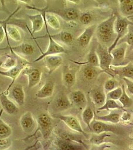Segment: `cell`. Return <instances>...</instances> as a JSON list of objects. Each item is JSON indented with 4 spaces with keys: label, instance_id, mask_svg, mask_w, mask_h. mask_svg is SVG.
Returning <instances> with one entry per match:
<instances>
[{
    "label": "cell",
    "instance_id": "cell-1",
    "mask_svg": "<svg viewBox=\"0 0 133 150\" xmlns=\"http://www.w3.org/2000/svg\"><path fill=\"white\" fill-rule=\"evenodd\" d=\"M117 17V16L113 14L97 27L96 32L98 39L103 44L112 45L116 39L115 24Z\"/></svg>",
    "mask_w": 133,
    "mask_h": 150
},
{
    "label": "cell",
    "instance_id": "cell-2",
    "mask_svg": "<svg viewBox=\"0 0 133 150\" xmlns=\"http://www.w3.org/2000/svg\"><path fill=\"white\" fill-rule=\"evenodd\" d=\"M130 25H133V23L126 17L117 16L115 24V31L117 36L112 44L111 45L109 48H108L109 53L116 47L117 46L119 41L127 34L129 31V27Z\"/></svg>",
    "mask_w": 133,
    "mask_h": 150
},
{
    "label": "cell",
    "instance_id": "cell-3",
    "mask_svg": "<svg viewBox=\"0 0 133 150\" xmlns=\"http://www.w3.org/2000/svg\"><path fill=\"white\" fill-rule=\"evenodd\" d=\"M29 64V63L26 60L22 58L21 60L20 61L19 60L18 63L17 64V65H16L15 66L9 69L6 71H0V75L4 77L10 78L12 80V82L9 86V87H8V88L4 92V93L6 95L9 93V91L11 88H12V87L14 85L16 79L19 77L20 74L24 71L27 66Z\"/></svg>",
    "mask_w": 133,
    "mask_h": 150
},
{
    "label": "cell",
    "instance_id": "cell-4",
    "mask_svg": "<svg viewBox=\"0 0 133 150\" xmlns=\"http://www.w3.org/2000/svg\"><path fill=\"white\" fill-rule=\"evenodd\" d=\"M45 25L46 26V28L47 33V36H44L42 37H39L36 39H39L41 38L47 37H48L49 39V46L46 51L42 53V54L37 59L34 61V62H38L41 61L45 57L50 56V55H59L61 54H63V53H66V51L65 49V48L61 46V45L59 44L56 41H55L53 38L51 37V34H50L49 31L48 29V24L47 23H45Z\"/></svg>",
    "mask_w": 133,
    "mask_h": 150
},
{
    "label": "cell",
    "instance_id": "cell-5",
    "mask_svg": "<svg viewBox=\"0 0 133 150\" xmlns=\"http://www.w3.org/2000/svg\"><path fill=\"white\" fill-rule=\"evenodd\" d=\"M96 53L97 54L99 60V67L104 71L105 73H108L110 68L112 64L113 57L110 53L108 51L107 47L98 44L96 48Z\"/></svg>",
    "mask_w": 133,
    "mask_h": 150
},
{
    "label": "cell",
    "instance_id": "cell-6",
    "mask_svg": "<svg viewBox=\"0 0 133 150\" xmlns=\"http://www.w3.org/2000/svg\"><path fill=\"white\" fill-rule=\"evenodd\" d=\"M38 131H40L45 139L48 138L52 131L53 122L51 117L48 113H41L38 116Z\"/></svg>",
    "mask_w": 133,
    "mask_h": 150
},
{
    "label": "cell",
    "instance_id": "cell-7",
    "mask_svg": "<svg viewBox=\"0 0 133 150\" xmlns=\"http://www.w3.org/2000/svg\"><path fill=\"white\" fill-rule=\"evenodd\" d=\"M19 123L23 131L27 134H31L37 127V122L32 114L28 111L21 117Z\"/></svg>",
    "mask_w": 133,
    "mask_h": 150
},
{
    "label": "cell",
    "instance_id": "cell-8",
    "mask_svg": "<svg viewBox=\"0 0 133 150\" xmlns=\"http://www.w3.org/2000/svg\"><path fill=\"white\" fill-rule=\"evenodd\" d=\"M58 119L63 122L69 128L74 131L80 133L87 138V134L85 132L81 125L80 122L75 116L72 115H60L57 117Z\"/></svg>",
    "mask_w": 133,
    "mask_h": 150
},
{
    "label": "cell",
    "instance_id": "cell-9",
    "mask_svg": "<svg viewBox=\"0 0 133 150\" xmlns=\"http://www.w3.org/2000/svg\"><path fill=\"white\" fill-rule=\"evenodd\" d=\"M117 127L114 125L108 124L105 122L93 120L91 123V131L96 134H100L105 132L118 133Z\"/></svg>",
    "mask_w": 133,
    "mask_h": 150
},
{
    "label": "cell",
    "instance_id": "cell-10",
    "mask_svg": "<svg viewBox=\"0 0 133 150\" xmlns=\"http://www.w3.org/2000/svg\"><path fill=\"white\" fill-rule=\"evenodd\" d=\"M29 65L27 66L23 72V74L27 76L28 87L31 89L36 87L40 83L42 73L37 69L31 68Z\"/></svg>",
    "mask_w": 133,
    "mask_h": 150
},
{
    "label": "cell",
    "instance_id": "cell-11",
    "mask_svg": "<svg viewBox=\"0 0 133 150\" xmlns=\"http://www.w3.org/2000/svg\"><path fill=\"white\" fill-rule=\"evenodd\" d=\"M96 25H92L87 27L82 34L77 38V41L79 45L82 47H85L89 45L92 39L94 33L97 29Z\"/></svg>",
    "mask_w": 133,
    "mask_h": 150
},
{
    "label": "cell",
    "instance_id": "cell-12",
    "mask_svg": "<svg viewBox=\"0 0 133 150\" xmlns=\"http://www.w3.org/2000/svg\"><path fill=\"white\" fill-rule=\"evenodd\" d=\"M49 74H51L60 67L63 62V58L59 55H50L44 59Z\"/></svg>",
    "mask_w": 133,
    "mask_h": 150
},
{
    "label": "cell",
    "instance_id": "cell-13",
    "mask_svg": "<svg viewBox=\"0 0 133 150\" xmlns=\"http://www.w3.org/2000/svg\"><path fill=\"white\" fill-rule=\"evenodd\" d=\"M110 70L122 78L129 79L133 78V64L132 63H129L124 66H115L111 65Z\"/></svg>",
    "mask_w": 133,
    "mask_h": 150
},
{
    "label": "cell",
    "instance_id": "cell-14",
    "mask_svg": "<svg viewBox=\"0 0 133 150\" xmlns=\"http://www.w3.org/2000/svg\"><path fill=\"white\" fill-rule=\"evenodd\" d=\"M0 104L2 109L7 114L10 115H15L17 114L19 109L12 100L7 97V95L3 92L0 94Z\"/></svg>",
    "mask_w": 133,
    "mask_h": 150
},
{
    "label": "cell",
    "instance_id": "cell-15",
    "mask_svg": "<svg viewBox=\"0 0 133 150\" xmlns=\"http://www.w3.org/2000/svg\"><path fill=\"white\" fill-rule=\"evenodd\" d=\"M62 82L65 87L70 89L75 84L76 82V72L68 67L64 69L62 73Z\"/></svg>",
    "mask_w": 133,
    "mask_h": 150
},
{
    "label": "cell",
    "instance_id": "cell-16",
    "mask_svg": "<svg viewBox=\"0 0 133 150\" xmlns=\"http://www.w3.org/2000/svg\"><path fill=\"white\" fill-rule=\"evenodd\" d=\"M127 48V44L126 43H124L117 47H116L111 51L110 54L113 57V62L112 65L120 64L123 62L125 58Z\"/></svg>",
    "mask_w": 133,
    "mask_h": 150
},
{
    "label": "cell",
    "instance_id": "cell-17",
    "mask_svg": "<svg viewBox=\"0 0 133 150\" xmlns=\"http://www.w3.org/2000/svg\"><path fill=\"white\" fill-rule=\"evenodd\" d=\"M69 98L72 106L73 105L77 107H83L87 105V98L82 91H74L70 94Z\"/></svg>",
    "mask_w": 133,
    "mask_h": 150
},
{
    "label": "cell",
    "instance_id": "cell-18",
    "mask_svg": "<svg viewBox=\"0 0 133 150\" xmlns=\"http://www.w3.org/2000/svg\"><path fill=\"white\" fill-rule=\"evenodd\" d=\"M103 73H105L99 67H95L85 64L82 70V74L84 78L88 81H92L96 78Z\"/></svg>",
    "mask_w": 133,
    "mask_h": 150
},
{
    "label": "cell",
    "instance_id": "cell-19",
    "mask_svg": "<svg viewBox=\"0 0 133 150\" xmlns=\"http://www.w3.org/2000/svg\"><path fill=\"white\" fill-rule=\"evenodd\" d=\"M28 17L32 23V32L29 30L32 36L35 33L41 31L45 24L44 19L43 15L40 14L35 15H27Z\"/></svg>",
    "mask_w": 133,
    "mask_h": 150
},
{
    "label": "cell",
    "instance_id": "cell-20",
    "mask_svg": "<svg viewBox=\"0 0 133 150\" xmlns=\"http://www.w3.org/2000/svg\"><path fill=\"white\" fill-rule=\"evenodd\" d=\"M55 91V84L53 82L48 81L45 83L42 87L37 91L36 97L43 99L51 97Z\"/></svg>",
    "mask_w": 133,
    "mask_h": 150
},
{
    "label": "cell",
    "instance_id": "cell-21",
    "mask_svg": "<svg viewBox=\"0 0 133 150\" xmlns=\"http://www.w3.org/2000/svg\"><path fill=\"white\" fill-rule=\"evenodd\" d=\"M90 98L94 105L98 107L102 106L107 100L104 89L96 88L91 91Z\"/></svg>",
    "mask_w": 133,
    "mask_h": 150
},
{
    "label": "cell",
    "instance_id": "cell-22",
    "mask_svg": "<svg viewBox=\"0 0 133 150\" xmlns=\"http://www.w3.org/2000/svg\"><path fill=\"white\" fill-rule=\"evenodd\" d=\"M12 53L17 55H22L30 56L34 53V47L30 43H22L18 46L11 47L9 48Z\"/></svg>",
    "mask_w": 133,
    "mask_h": 150
},
{
    "label": "cell",
    "instance_id": "cell-23",
    "mask_svg": "<svg viewBox=\"0 0 133 150\" xmlns=\"http://www.w3.org/2000/svg\"><path fill=\"white\" fill-rule=\"evenodd\" d=\"M11 93L12 97L18 105L20 107L23 106L25 101V93L23 86L21 84L14 86L12 88Z\"/></svg>",
    "mask_w": 133,
    "mask_h": 150
},
{
    "label": "cell",
    "instance_id": "cell-24",
    "mask_svg": "<svg viewBox=\"0 0 133 150\" xmlns=\"http://www.w3.org/2000/svg\"><path fill=\"white\" fill-rule=\"evenodd\" d=\"M51 37L57 42L63 43L66 45L72 44L73 36L68 31H63L54 35H51Z\"/></svg>",
    "mask_w": 133,
    "mask_h": 150
},
{
    "label": "cell",
    "instance_id": "cell-25",
    "mask_svg": "<svg viewBox=\"0 0 133 150\" xmlns=\"http://www.w3.org/2000/svg\"><path fill=\"white\" fill-rule=\"evenodd\" d=\"M55 104L57 109L60 111H65L72 106L69 98L65 94H61L57 98Z\"/></svg>",
    "mask_w": 133,
    "mask_h": 150
},
{
    "label": "cell",
    "instance_id": "cell-26",
    "mask_svg": "<svg viewBox=\"0 0 133 150\" xmlns=\"http://www.w3.org/2000/svg\"><path fill=\"white\" fill-rule=\"evenodd\" d=\"M121 113L116 111H112L109 114L104 116H97L95 119L105 122H109L112 124H116L120 122V117Z\"/></svg>",
    "mask_w": 133,
    "mask_h": 150
},
{
    "label": "cell",
    "instance_id": "cell-27",
    "mask_svg": "<svg viewBox=\"0 0 133 150\" xmlns=\"http://www.w3.org/2000/svg\"><path fill=\"white\" fill-rule=\"evenodd\" d=\"M52 13L55 14H58L63 18L64 19L68 21H75L79 17V13L76 9L74 8H69L64 11H51Z\"/></svg>",
    "mask_w": 133,
    "mask_h": 150
},
{
    "label": "cell",
    "instance_id": "cell-28",
    "mask_svg": "<svg viewBox=\"0 0 133 150\" xmlns=\"http://www.w3.org/2000/svg\"><path fill=\"white\" fill-rule=\"evenodd\" d=\"M57 145L60 150H84V147L81 145L72 143L70 140L62 139L58 140Z\"/></svg>",
    "mask_w": 133,
    "mask_h": 150
},
{
    "label": "cell",
    "instance_id": "cell-29",
    "mask_svg": "<svg viewBox=\"0 0 133 150\" xmlns=\"http://www.w3.org/2000/svg\"><path fill=\"white\" fill-rule=\"evenodd\" d=\"M95 117L93 110L90 106H87L85 109L82 112V118L83 121L87 125L89 129L91 130V123L94 120Z\"/></svg>",
    "mask_w": 133,
    "mask_h": 150
},
{
    "label": "cell",
    "instance_id": "cell-30",
    "mask_svg": "<svg viewBox=\"0 0 133 150\" xmlns=\"http://www.w3.org/2000/svg\"><path fill=\"white\" fill-rule=\"evenodd\" d=\"M13 54L14 56H11L10 55H7L6 56L5 58L1 63L0 65L1 67L8 70L9 69L11 68L12 67L15 66L16 65H17L19 62V60L16 57L17 55L15 53Z\"/></svg>",
    "mask_w": 133,
    "mask_h": 150
},
{
    "label": "cell",
    "instance_id": "cell-31",
    "mask_svg": "<svg viewBox=\"0 0 133 150\" xmlns=\"http://www.w3.org/2000/svg\"><path fill=\"white\" fill-rule=\"evenodd\" d=\"M3 109L0 112V116L1 115ZM12 129L9 125L0 119V139L8 138L12 135Z\"/></svg>",
    "mask_w": 133,
    "mask_h": 150
},
{
    "label": "cell",
    "instance_id": "cell-32",
    "mask_svg": "<svg viewBox=\"0 0 133 150\" xmlns=\"http://www.w3.org/2000/svg\"><path fill=\"white\" fill-rule=\"evenodd\" d=\"M125 110L122 106H120L115 100L108 99L106 100L105 104L100 107L98 108V111H103V110Z\"/></svg>",
    "mask_w": 133,
    "mask_h": 150
},
{
    "label": "cell",
    "instance_id": "cell-33",
    "mask_svg": "<svg viewBox=\"0 0 133 150\" xmlns=\"http://www.w3.org/2000/svg\"><path fill=\"white\" fill-rule=\"evenodd\" d=\"M7 33L8 38L16 42H19L22 39V36L19 30L15 26L7 25Z\"/></svg>",
    "mask_w": 133,
    "mask_h": 150
},
{
    "label": "cell",
    "instance_id": "cell-34",
    "mask_svg": "<svg viewBox=\"0 0 133 150\" xmlns=\"http://www.w3.org/2000/svg\"><path fill=\"white\" fill-rule=\"evenodd\" d=\"M122 88L123 90V93L121 97L119 99V101L121 103L122 105V106L124 109L131 107L133 104V100L127 94L126 91L125 90V87L124 85H122Z\"/></svg>",
    "mask_w": 133,
    "mask_h": 150
},
{
    "label": "cell",
    "instance_id": "cell-35",
    "mask_svg": "<svg viewBox=\"0 0 133 150\" xmlns=\"http://www.w3.org/2000/svg\"><path fill=\"white\" fill-rule=\"evenodd\" d=\"M85 64H89L93 66L99 67V60L96 48H92L87 56V61Z\"/></svg>",
    "mask_w": 133,
    "mask_h": 150
},
{
    "label": "cell",
    "instance_id": "cell-36",
    "mask_svg": "<svg viewBox=\"0 0 133 150\" xmlns=\"http://www.w3.org/2000/svg\"><path fill=\"white\" fill-rule=\"evenodd\" d=\"M123 90L122 87H116L115 89L106 94L107 100L111 99L115 101L119 100L121 96Z\"/></svg>",
    "mask_w": 133,
    "mask_h": 150
},
{
    "label": "cell",
    "instance_id": "cell-37",
    "mask_svg": "<svg viewBox=\"0 0 133 150\" xmlns=\"http://www.w3.org/2000/svg\"><path fill=\"white\" fill-rule=\"evenodd\" d=\"M96 136H93L90 139V142L92 143L95 145H100L103 142L105 139L107 137H109L111 135L108 134L107 132L101 133L100 134H96Z\"/></svg>",
    "mask_w": 133,
    "mask_h": 150
},
{
    "label": "cell",
    "instance_id": "cell-38",
    "mask_svg": "<svg viewBox=\"0 0 133 150\" xmlns=\"http://www.w3.org/2000/svg\"><path fill=\"white\" fill-rule=\"evenodd\" d=\"M120 12L123 17H126L133 15V4H126L119 5Z\"/></svg>",
    "mask_w": 133,
    "mask_h": 150
},
{
    "label": "cell",
    "instance_id": "cell-39",
    "mask_svg": "<svg viewBox=\"0 0 133 150\" xmlns=\"http://www.w3.org/2000/svg\"><path fill=\"white\" fill-rule=\"evenodd\" d=\"M20 8L21 7H18L16 9V10L14 11V12H13L12 14H11L9 16V17L7 18V19L5 20H0V24H1V26H3V27L4 28V30H5V32L6 37H7L8 44V46H9V48H10V47H11V46L10 44L9 40H8V35H7V25H8L7 24H8V22H9V21L12 18V17L19 11V9H20Z\"/></svg>",
    "mask_w": 133,
    "mask_h": 150
},
{
    "label": "cell",
    "instance_id": "cell-40",
    "mask_svg": "<svg viewBox=\"0 0 133 150\" xmlns=\"http://www.w3.org/2000/svg\"><path fill=\"white\" fill-rule=\"evenodd\" d=\"M117 85L116 81L114 79H110L106 81L104 85L103 89L106 94L115 89Z\"/></svg>",
    "mask_w": 133,
    "mask_h": 150
},
{
    "label": "cell",
    "instance_id": "cell-41",
    "mask_svg": "<svg viewBox=\"0 0 133 150\" xmlns=\"http://www.w3.org/2000/svg\"><path fill=\"white\" fill-rule=\"evenodd\" d=\"M93 20V16L90 13L87 12L82 14L80 17V21L83 25H88Z\"/></svg>",
    "mask_w": 133,
    "mask_h": 150
},
{
    "label": "cell",
    "instance_id": "cell-42",
    "mask_svg": "<svg viewBox=\"0 0 133 150\" xmlns=\"http://www.w3.org/2000/svg\"><path fill=\"white\" fill-rule=\"evenodd\" d=\"M123 80L125 82L128 92L133 96V81L127 78H123Z\"/></svg>",
    "mask_w": 133,
    "mask_h": 150
},
{
    "label": "cell",
    "instance_id": "cell-43",
    "mask_svg": "<svg viewBox=\"0 0 133 150\" xmlns=\"http://www.w3.org/2000/svg\"><path fill=\"white\" fill-rule=\"evenodd\" d=\"M11 145V142L8 138L0 139V148L2 149L8 148Z\"/></svg>",
    "mask_w": 133,
    "mask_h": 150
},
{
    "label": "cell",
    "instance_id": "cell-44",
    "mask_svg": "<svg viewBox=\"0 0 133 150\" xmlns=\"http://www.w3.org/2000/svg\"><path fill=\"white\" fill-rule=\"evenodd\" d=\"M132 115L131 113L128 112L125 110L124 112H122L121 117H120V122H128L131 119Z\"/></svg>",
    "mask_w": 133,
    "mask_h": 150
},
{
    "label": "cell",
    "instance_id": "cell-45",
    "mask_svg": "<svg viewBox=\"0 0 133 150\" xmlns=\"http://www.w3.org/2000/svg\"><path fill=\"white\" fill-rule=\"evenodd\" d=\"M133 43V30L131 29L128 31V33L127 34L126 41V43L127 44L131 46Z\"/></svg>",
    "mask_w": 133,
    "mask_h": 150
},
{
    "label": "cell",
    "instance_id": "cell-46",
    "mask_svg": "<svg viewBox=\"0 0 133 150\" xmlns=\"http://www.w3.org/2000/svg\"><path fill=\"white\" fill-rule=\"evenodd\" d=\"M6 36L5 32L3 26L0 25V43H2Z\"/></svg>",
    "mask_w": 133,
    "mask_h": 150
},
{
    "label": "cell",
    "instance_id": "cell-47",
    "mask_svg": "<svg viewBox=\"0 0 133 150\" xmlns=\"http://www.w3.org/2000/svg\"><path fill=\"white\" fill-rule=\"evenodd\" d=\"M119 5L126 4H133V0H118Z\"/></svg>",
    "mask_w": 133,
    "mask_h": 150
},
{
    "label": "cell",
    "instance_id": "cell-48",
    "mask_svg": "<svg viewBox=\"0 0 133 150\" xmlns=\"http://www.w3.org/2000/svg\"><path fill=\"white\" fill-rule=\"evenodd\" d=\"M66 2H70L75 4H79L82 1V0H66Z\"/></svg>",
    "mask_w": 133,
    "mask_h": 150
},
{
    "label": "cell",
    "instance_id": "cell-49",
    "mask_svg": "<svg viewBox=\"0 0 133 150\" xmlns=\"http://www.w3.org/2000/svg\"><path fill=\"white\" fill-rule=\"evenodd\" d=\"M18 2H21L26 4H30L32 2V0H17Z\"/></svg>",
    "mask_w": 133,
    "mask_h": 150
},
{
    "label": "cell",
    "instance_id": "cell-50",
    "mask_svg": "<svg viewBox=\"0 0 133 150\" xmlns=\"http://www.w3.org/2000/svg\"><path fill=\"white\" fill-rule=\"evenodd\" d=\"M0 3L2 7L4 8H5V0H0Z\"/></svg>",
    "mask_w": 133,
    "mask_h": 150
},
{
    "label": "cell",
    "instance_id": "cell-51",
    "mask_svg": "<svg viewBox=\"0 0 133 150\" xmlns=\"http://www.w3.org/2000/svg\"><path fill=\"white\" fill-rule=\"evenodd\" d=\"M130 46L131 47V48H132V49L133 50V43H132V44Z\"/></svg>",
    "mask_w": 133,
    "mask_h": 150
}]
</instances>
